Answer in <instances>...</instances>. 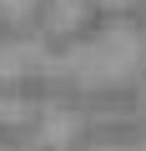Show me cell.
<instances>
[{"mask_svg":"<svg viewBox=\"0 0 146 151\" xmlns=\"http://www.w3.org/2000/svg\"><path fill=\"white\" fill-rule=\"evenodd\" d=\"M106 5H131V0H106Z\"/></svg>","mask_w":146,"mask_h":151,"instance_id":"cell-2","label":"cell"},{"mask_svg":"<svg viewBox=\"0 0 146 151\" xmlns=\"http://www.w3.org/2000/svg\"><path fill=\"white\" fill-rule=\"evenodd\" d=\"M136 60H141V40L131 30H111L70 55V76L81 86H111V81H126L136 70Z\"/></svg>","mask_w":146,"mask_h":151,"instance_id":"cell-1","label":"cell"}]
</instances>
